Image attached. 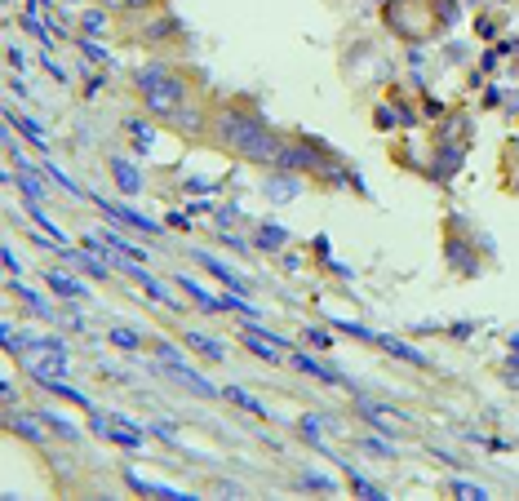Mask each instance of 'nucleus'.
Segmentation results:
<instances>
[{
  "label": "nucleus",
  "mask_w": 519,
  "mask_h": 501,
  "mask_svg": "<svg viewBox=\"0 0 519 501\" xmlns=\"http://www.w3.org/2000/svg\"><path fill=\"white\" fill-rule=\"evenodd\" d=\"M134 89L147 107V116L164 120V125L204 138L209 129V107L200 98V76L191 67H173V63H147L134 71Z\"/></svg>",
  "instance_id": "1"
},
{
  "label": "nucleus",
  "mask_w": 519,
  "mask_h": 501,
  "mask_svg": "<svg viewBox=\"0 0 519 501\" xmlns=\"http://www.w3.org/2000/svg\"><path fill=\"white\" fill-rule=\"evenodd\" d=\"M204 138L213 146H222V151L240 155V160H253V164H275V155H280V146H284V138L253 111L249 102L209 107V129H204Z\"/></svg>",
  "instance_id": "2"
},
{
  "label": "nucleus",
  "mask_w": 519,
  "mask_h": 501,
  "mask_svg": "<svg viewBox=\"0 0 519 501\" xmlns=\"http://www.w3.org/2000/svg\"><path fill=\"white\" fill-rule=\"evenodd\" d=\"M231 399H235L240 408H249V413H258V417H267V408H262V404H258V399H253V395H245V390H235V386H231Z\"/></svg>",
  "instance_id": "15"
},
{
  "label": "nucleus",
  "mask_w": 519,
  "mask_h": 501,
  "mask_svg": "<svg viewBox=\"0 0 519 501\" xmlns=\"http://www.w3.org/2000/svg\"><path fill=\"white\" fill-rule=\"evenodd\" d=\"M169 377H173V382H183V386L191 390V395H209V399H213V395H218V390H213L209 382H204V377H200V373H191V369H187V364H178V360H169Z\"/></svg>",
  "instance_id": "5"
},
{
  "label": "nucleus",
  "mask_w": 519,
  "mask_h": 501,
  "mask_svg": "<svg viewBox=\"0 0 519 501\" xmlns=\"http://www.w3.org/2000/svg\"><path fill=\"white\" fill-rule=\"evenodd\" d=\"M22 182V191H27V195H45V187H40V182H36V174H27V178H18Z\"/></svg>",
  "instance_id": "16"
},
{
  "label": "nucleus",
  "mask_w": 519,
  "mask_h": 501,
  "mask_svg": "<svg viewBox=\"0 0 519 501\" xmlns=\"http://www.w3.org/2000/svg\"><path fill=\"white\" fill-rule=\"evenodd\" d=\"M178 284H183V288H187V293H191V298H196V302H200V307H204V311H218V307H222V302H218V298H209V293H204V288L196 284V279H187V275H178Z\"/></svg>",
  "instance_id": "11"
},
{
  "label": "nucleus",
  "mask_w": 519,
  "mask_h": 501,
  "mask_svg": "<svg viewBox=\"0 0 519 501\" xmlns=\"http://www.w3.org/2000/svg\"><path fill=\"white\" fill-rule=\"evenodd\" d=\"M457 493H462V497H484V488H475V484H457Z\"/></svg>",
  "instance_id": "17"
},
{
  "label": "nucleus",
  "mask_w": 519,
  "mask_h": 501,
  "mask_svg": "<svg viewBox=\"0 0 519 501\" xmlns=\"http://www.w3.org/2000/svg\"><path fill=\"white\" fill-rule=\"evenodd\" d=\"M284 240H288L284 226H262V231H258V249H262V253H275Z\"/></svg>",
  "instance_id": "10"
},
{
  "label": "nucleus",
  "mask_w": 519,
  "mask_h": 501,
  "mask_svg": "<svg viewBox=\"0 0 519 501\" xmlns=\"http://www.w3.org/2000/svg\"><path fill=\"white\" fill-rule=\"evenodd\" d=\"M63 5H67V0H63Z\"/></svg>",
  "instance_id": "18"
},
{
  "label": "nucleus",
  "mask_w": 519,
  "mask_h": 501,
  "mask_svg": "<svg viewBox=\"0 0 519 501\" xmlns=\"http://www.w3.org/2000/svg\"><path fill=\"white\" fill-rule=\"evenodd\" d=\"M187 346L204 350L209 360H226V355H222V341H213V337H204V333H187Z\"/></svg>",
  "instance_id": "9"
},
{
  "label": "nucleus",
  "mask_w": 519,
  "mask_h": 501,
  "mask_svg": "<svg viewBox=\"0 0 519 501\" xmlns=\"http://www.w3.org/2000/svg\"><path fill=\"white\" fill-rule=\"evenodd\" d=\"M102 9H120V14H155L164 9V0H98Z\"/></svg>",
  "instance_id": "7"
},
{
  "label": "nucleus",
  "mask_w": 519,
  "mask_h": 501,
  "mask_svg": "<svg viewBox=\"0 0 519 501\" xmlns=\"http://www.w3.org/2000/svg\"><path fill=\"white\" fill-rule=\"evenodd\" d=\"M196 262H200V266H204V271H209V275H218L226 288H235V293H240V288H249V284H245V275H235L231 266H222L218 258H209V253H196Z\"/></svg>",
  "instance_id": "6"
},
{
  "label": "nucleus",
  "mask_w": 519,
  "mask_h": 501,
  "mask_svg": "<svg viewBox=\"0 0 519 501\" xmlns=\"http://www.w3.org/2000/svg\"><path fill=\"white\" fill-rule=\"evenodd\" d=\"M275 164H280V169H307V174H316V169H324V151H320L311 138H293V142L280 146Z\"/></svg>",
  "instance_id": "4"
},
{
  "label": "nucleus",
  "mask_w": 519,
  "mask_h": 501,
  "mask_svg": "<svg viewBox=\"0 0 519 501\" xmlns=\"http://www.w3.org/2000/svg\"><path fill=\"white\" fill-rule=\"evenodd\" d=\"M125 40H134L142 49H187V31H183V22H178L169 9H155V14L147 22H138V31L134 36H125Z\"/></svg>",
  "instance_id": "3"
},
{
  "label": "nucleus",
  "mask_w": 519,
  "mask_h": 501,
  "mask_svg": "<svg viewBox=\"0 0 519 501\" xmlns=\"http://www.w3.org/2000/svg\"><path fill=\"white\" fill-rule=\"evenodd\" d=\"M49 284H54V293H67V298H84V288H80L71 275H63V271H49Z\"/></svg>",
  "instance_id": "12"
},
{
  "label": "nucleus",
  "mask_w": 519,
  "mask_h": 501,
  "mask_svg": "<svg viewBox=\"0 0 519 501\" xmlns=\"http://www.w3.org/2000/svg\"><path fill=\"white\" fill-rule=\"evenodd\" d=\"M111 341H116V346H125V350H138L142 346V337L134 333V328H111Z\"/></svg>",
  "instance_id": "13"
},
{
  "label": "nucleus",
  "mask_w": 519,
  "mask_h": 501,
  "mask_svg": "<svg viewBox=\"0 0 519 501\" xmlns=\"http://www.w3.org/2000/svg\"><path fill=\"white\" fill-rule=\"evenodd\" d=\"M80 27H84V31H89V36H98V31H107V18H102V5H98V9H89V14H84V22H80Z\"/></svg>",
  "instance_id": "14"
},
{
  "label": "nucleus",
  "mask_w": 519,
  "mask_h": 501,
  "mask_svg": "<svg viewBox=\"0 0 519 501\" xmlns=\"http://www.w3.org/2000/svg\"><path fill=\"white\" fill-rule=\"evenodd\" d=\"M111 174H116V182H120V191L125 195H138V187H142V174L134 164H125V160H111Z\"/></svg>",
  "instance_id": "8"
}]
</instances>
